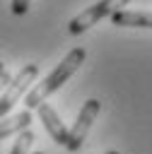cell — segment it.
<instances>
[{
  "label": "cell",
  "instance_id": "9c48e42d",
  "mask_svg": "<svg viewBox=\"0 0 152 154\" xmlns=\"http://www.w3.org/2000/svg\"><path fill=\"white\" fill-rule=\"evenodd\" d=\"M29 5H31V0H12L10 10H12V14H27Z\"/></svg>",
  "mask_w": 152,
  "mask_h": 154
},
{
  "label": "cell",
  "instance_id": "7c38bea8",
  "mask_svg": "<svg viewBox=\"0 0 152 154\" xmlns=\"http://www.w3.org/2000/svg\"><path fill=\"white\" fill-rule=\"evenodd\" d=\"M104 154H118V152H113V149H111V152H104Z\"/></svg>",
  "mask_w": 152,
  "mask_h": 154
},
{
  "label": "cell",
  "instance_id": "6da1fadb",
  "mask_svg": "<svg viewBox=\"0 0 152 154\" xmlns=\"http://www.w3.org/2000/svg\"><path fill=\"white\" fill-rule=\"evenodd\" d=\"M84 58H87V51L84 48H72L60 63H58V67L53 70V72H48L41 82H36L34 84V89L27 94V99H24V103H27V111H31V108H39L55 89H60V84L63 82H68L75 72H77V67L84 63Z\"/></svg>",
  "mask_w": 152,
  "mask_h": 154
},
{
  "label": "cell",
  "instance_id": "52a82bcc",
  "mask_svg": "<svg viewBox=\"0 0 152 154\" xmlns=\"http://www.w3.org/2000/svg\"><path fill=\"white\" fill-rule=\"evenodd\" d=\"M29 125H31V113L29 111L5 116V118H0V140H5L10 135H19L22 130H29Z\"/></svg>",
  "mask_w": 152,
  "mask_h": 154
},
{
  "label": "cell",
  "instance_id": "8992f818",
  "mask_svg": "<svg viewBox=\"0 0 152 154\" xmlns=\"http://www.w3.org/2000/svg\"><path fill=\"white\" fill-rule=\"evenodd\" d=\"M111 24H116V26H135V29H152V12L118 10L111 17Z\"/></svg>",
  "mask_w": 152,
  "mask_h": 154
},
{
  "label": "cell",
  "instance_id": "8fae6325",
  "mask_svg": "<svg viewBox=\"0 0 152 154\" xmlns=\"http://www.w3.org/2000/svg\"><path fill=\"white\" fill-rule=\"evenodd\" d=\"M2 70H5V63H2V60H0V72H2Z\"/></svg>",
  "mask_w": 152,
  "mask_h": 154
},
{
  "label": "cell",
  "instance_id": "3957f363",
  "mask_svg": "<svg viewBox=\"0 0 152 154\" xmlns=\"http://www.w3.org/2000/svg\"><path fill=\"white\" fill-rule=\"evenodd\" d=\"M36 75H39V67H36L34 63H29V65H24V67L12 77V82L7 84V89H5L2 96H0V118H5V116L14 108V103L22 99V94L36 82Z\"/></svg>",
  "mask_w": 152,
  "mask_h": 154
},
{
  "label": "cell",
  "instance_id": "30bf717a",
  "mask_svg": "<svg viewBox=\"0 0 152 154\" xmlns=\"http://www.w3.org/2000/svg\"><path fill=\"white\" fill-rule=\"evenodd\" d=\"M10 82H12V75H10L7 70H2V72H0V91H5Z\"/></svg>",
  "mask_w": 152,
  "mask_h": 154
},
{
  "label": "cell",
  "instance_id": "5b68a950",
  "mask_svg": "<svg viewBox=\"0 0 152 154\" xmlns=\"http://www.w3.org/2000/svg\"><path fill=\"white\" fill-rule=\"evenodd\" d=\"M36 111H39V120L43 123V128H46V132L53 137V142H58V144H68V132H70V130L63 125L58 111H55L48 101H43Z\"/></svg>",
  "mask_w": 152,
  "mask_h": 154
},
{
  "label": "cell",
  "instance_id": "ba28073f",
  "mask_svg": "<svg viewBox=\"0 0 152 154\" xmlns=\"http://www.w3.org/2000/svg\"><path fill=\"white\" fill-rule=\"evenodd\" d=\"M31 142H34V132H31V130H22V132L17 135V140H14L10 154H29Z\"/></svg>",
  "mask_w": 152,
  "mask_h": 154
},
{
  "label": "cell",
  "instance_id": "7a4b0ae2",
  "mask_svg": "<svg viewBox=\"0 0 152 154\" xmlns=\"http://www.w3.org/2000/svg\"><path fill=\"white\" fill-rule=\"evenodd\" d=\"M130 0H99L97 5H92V7H87L84 12H80L70 24H68V31L72 34V36H80V34H84L89 26H94L97 22H101V19H106V17H113L123 5H128Z\"/></svg>",
  "mask_w": 152,
  "mask_h": 154
},
{
  "label": "cell",
  "instance_id": "4fadbf2b",
  "mask_svg": "<svg viewBox=\"0 0 152 154\" xmlns=\"http://www.w3.org/2000/svg\"><path fill=\"white\" fill-rule=\"evenodd\" d=\"M34 154H43V152H34Z\"/></svg>",
  "mask_w": 152,
  "mask_h": 154
},
{
  "label": "cell",
  "instance_id": "277c9868",
  "mask_svg": "<svg viewBox=\"0 0 152 154\" xmlns=\"http://www.w3.org/2000/svg\"><path fill=\"white\" fill-rule=\"evenodd\" d=\"M99 108H101V103H99V99H89V101H84V106L80 108V113H77V120L72 123V130L68 132V149L70 152H77L80 147H82V142L87 140V132L92 130V123L97 120V116H99Z\"/></svg>",
  "mask_w": 152,
  "mask_h": 154
}]
</instances>
